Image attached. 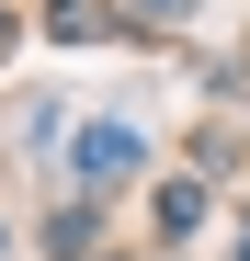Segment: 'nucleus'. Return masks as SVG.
I'll return each mask as SVG.
<instances>
[{"instance_id": "nucleus-2", "label": "nucleus", "mask_w": 250, "mask_h": 261, "mask_svg": "<svg viewBox=\"0 0 250 261\" xmlns=\"http://www.w3.org/2000/svg\"><path fill=\"white\" fill-rule=\"evenodd\" d=\"M0 57H12V12H0Z\"/></svg>"}, {"instance_id": "nucleus-1", "label": "nucleus", "mask_w": 250, "mask_h": 261, "mask_svg": "<svg viewBox=\"0 0 250 261\" xmlns=\"http://www.w3.org/2000/svg\"><path fill=\"white\" fill-rule=\"evenodd\" d=\"M137 159H148V137H137V125H91V148H80V170H91V182H125Z\"/></svg>"}]
</instances>
